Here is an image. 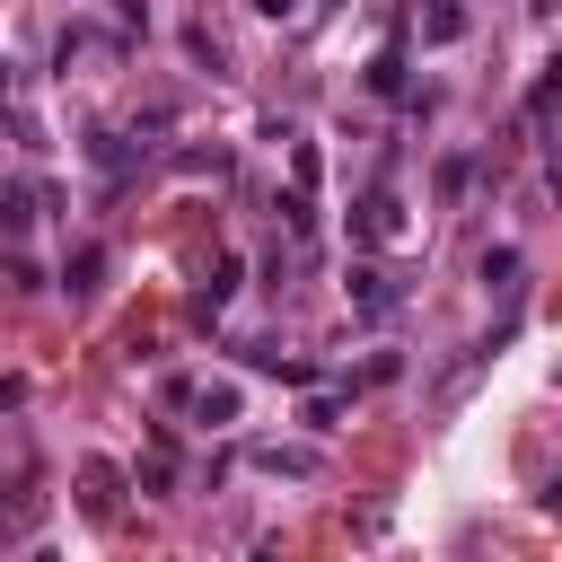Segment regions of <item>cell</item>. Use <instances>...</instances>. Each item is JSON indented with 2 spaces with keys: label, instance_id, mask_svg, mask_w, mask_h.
Returning <instances> with one entry per match:
<instances>
[{
  "label": "cell",
  "instance_id": "11",
  "mask_svg": "<svg viewBox=\"0 0 562 562\" xmlns=\"http://www.w3.org/2000/svg\"><path fill=\"white\" fill-rule=\"evenodd\" d=\"M246 9H263V18H290V9H299V0H246Z\"/></svg>",
  "mask_w": 562,
  "mask_h": 562
},
{
  "label": "cell",
  "instance_id": "2",
  "mask_svg": "<svg viewBox=\"0 0 562 562\" xmlns=\"http://www.w3.org/2000/svg\"><path fill=\"white\" fill-rule=\"evenodd\" d=\"M176 404H193L202 422H237V386H228V378H202V386H184Z\"/></svg>",
  "mask_w": 562,
  "mask_h": 562
},
{
  "label": "cell",
  "instance_id": "9",
  "mask_svg": "<svg viewBox=\"0 0 562 562\" xmlns=\"http://www.w3.org/2000/svg\"><path fill=\"white\" fill-rule=\"evenodd\" d=\"M167 474H176V465H167V448H149V457L132 465V483H140V492H167Z\"/></svg>",
  "mask_w": 562,
  "mask_h": 562
},
{
  "label": "cell",
  "instance_id": "6",
  "mask_svg": "<svg viewBox=\"0 0 562 562\" xmlns=\"http://www.w3.org/2000/svg\"><path fill=\"white\" fill-rule=\"evenodd\" d=\"M395 228H404V220H395V193H369V202H360V237H395Z\"/></svg>",
  "mask_w": 562,
  "mask_h": 562
},
{
  "label": "cell",
  "instance_id": "3",
  "mask_svg": "<svg viewBox=\"0 0 562 562\" xmlns=\"http://www.w3.org/2000/svg\"><path fill=\"white\" fill-rule=\"evenodd\" d=\"M0 228H9V237L35 228V184H0Z\"/></svg>",
  "mask_w": 562,
  "mask_h": 562
},
{
  "label": "cell",
  "instance_id": "5",
  "mask_svg": "<svg viewBox=\"0 0 562 562\" xmlns=\"http://www.w3.org/2000/svg\"><path fill=\"white\" fill-rule=\"evenodd\" d=\"M457 35H465V9H457V0H439V9L422 18V44H457Z\"/></svg>",
  "mask_w": 562,
  "mask_h": 562
},
{
  "label": "cell",
  "instance_id": "8",
  "mask_svg": "<svg viewBox=\"0 0 562 562\" xmlns=\"http://www.w3.org/2000/svg\"><path fill=\"white\" fill-rule=\"evenodd\" d=\"M351 299H360V307H369V316H386V307H395V290H386V281H378V272H351Z\"/></svg>",
  "mask_w": 562,
  "mask_h": 562
},
{
  "label": "cell",
  "instance_id": "4",
  "mask_svg": "<svg viewBox=\"0 0 562 562\" xmlns=\"http://www.w3.org/2000/svg\"><path fill=\"white\" fill-rule=\"evenodd\" d=\"M255 465H263V474H316L325 457H316V448H281V439H272V448H255Z\"/></svg>",
  "mask_w": 562,
  "mask_h": 562
},
{
  "label": "cell",
  "instance_id": "12",
  "mask_svg": "<svg viewBox=\"0 0 562 562\" xmlns=\"http://www.w3.org/2000/svg\"><path fill=\"white\" fill-rule=\"evenodd\" d=\"M0 105H9V61H0Z\"/></svg>",
  "mask_w": 562,
  "mask_h": 562
},
{
  "label": "cell",
  "instance_id": "1",
  "mask_svg": "<svg viewBox=\"0 0 562 562\" xmlns=\"http://www.w3.org/2000/svg\"><path fill=\"white\" fill-rule=\"evenodd\" d=\"M79 509H88V518H114V509H123V465L88 457V465H79Z\"/></svg>",
  "mask_w": 562,
  "mask_h": 562
},
{
  "label": "cell",
  "instance_id": "10",
  "mask_svg": "<svg viewBox=\"0 0 562 562\" xmlns=\"http://www.w3.org/2000/svg\"><path fill=\"white\" fill-rule=\"evenodd\" d=\"M483 281H492V290H518V255H509V246H501V255H483Z\"/></svg>",
  "mask_w": 562,
  "mask_h": 562
},
{
  "label": "cell",
  "instance_id": "7",
  "mask_svg": "<svg viewBox=\"0 0 562 562\" xmlns=\"http://www.w3.org/2000/svg\"><path fill=\"white\" fill-rule=\"evenodd\" d=\"M97 272H105V246H79V255H70V263H61V281H70V290H79V299H88V290H97Z\"/></svg>",
  "mask_w": 562,
  "mask_h": 562
}]
</instances>
